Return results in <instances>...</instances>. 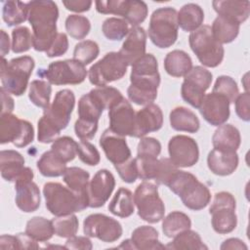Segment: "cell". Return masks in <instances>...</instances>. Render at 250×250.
<instances>
[{
	"instance_id": "11a10c76",
	"label": "cell",
	"mask_w": 250,
	"mask_h": 250,
	"mask_svg": "<svg viewBox=\"0 0 250 250\" xmlns=\"http://www.w3.org/2000/svg\"><path fill=\"white\" fill-rule=\"evenodd\" d=\"M68 49V39L65 33H58L51 47L45 52L48 58L61 57L66 53Z\"/></svg>"
},
{
	"instance_id": "94428289",
	"label": "cell",
	"mask_w": 250,
	"mask_h": 250,
	"mask_svg": "<svg viewBox=\"0 0 250 250\" xmlns=\"http://www.w3.org/2000/svg\"><path fill=\"white\" fill-rule=\"evenodd\" d=\"M0 94H1V100H2V108H1V114H6V113H12L15 107L14 100L10 96L8 92H6L4 89H0Z\"/></svg>"
},
{
	"instance_id": "5b68a950",
	"label": "cell",
	"mask_w": 250,
	"mask_h": 250,
	"mask_svg": "<svg viewBox=\"0 0 250 250\" xmlns=\"http://www.w3.org/2000/svg\"><path fill=\"white\" fill-rule=\"evenodd\" d=\"M35 62L30 56H21L9 62L2 58L0 78L2 89L14 96H21L28 86Z\"/></svg>"
},
{
	"instance_id": "db71d44e",
	"label": "cell",
	"mask_w": 250,
	"mask_h": 250,
	"mask_svg": "<svg viewBox=\"0 0 250 250\" xmlns=\"http://www.w3.org/2000/svg\"><path fill=\"white\" fill-rule=\"evenodd\" d=\"M114 168L117 171L121 180L127 184H133L139 178L136 158L131 157L123 163L115 164Z\"/></svg>"
},
{
	"instance_id": "44dd1931",
	"label": "cell",
	"mask_w": 250,
	"mask_h": 250,
	"mask_svg": "<svg viewBox=\"0 0 250 250\" xmlns=\"http://www.w3.org/2000/svg\"><path fill=\"white\" fill-rule=\"evenodd\" d=\"M229 104L230 103L225 96L211 92L205 95L198 109L201 116L210 125L220 126L229 118Z\"/></svg>"
},
{
	"instance_id": "ac0fdd59",
	"label": "cell",
	"mask_w": 250,
	"mask_h": 250,
	"mask_svg": "<svg viewBox=\"0 0 250 250\" xmlns=\"http://www.w3.org/2000/svg\"><path fill=\"white\" fill-rule=\"evenodd\" d=\"M169 159L178 168L191 167L199 158L198 145L194 139L186 135H176L168 143Z\"/></svg>"
},
{
	"instance_id": "4fadbf2b",
	"label": "cell",
	"mask_w": 250,
	"mask_h": 250,
	"mask_svg": "<svg viewBox=\"0 0 250 250\" xmlns=\"http://www.w3.org/2000/svg\"><path fill=\"white\" fill-rule=\"evenodd\" d=\"M96 10L104 15L121 16L132 26H139L147 17V5L140 0H98Z\"/></svg>"
},
{
	"instance_id": "91938a15",
	"label": "cell",
	"mask_w": 250,
	"mask_h": 250,
	"mask_svg": "<svg viewBox=\"0 0 250 250\" xmlns=\"http://www.w3.org/2000/svg\"><path fill=\"white\" fill-rule=\"evenodd\" d=\"M18 237V243H19V249H38V241L30 237L26 232H21L16 234Z\"/></svg>"
},
{
	"instance_id": "9a60e30c",
	"label": "cell",
	"mask_w": 250,
	"mask_h": 250,
	"mask_svg": "<svg viewBox=\"0 0 250 250\" xmlns=\"http://www.w3.org/2000/svg\"><path fill=\"white\" fill-rule=\"evenodd\" d=\"M181 87L183 100L194 108H199L205 92L209 89L213 75L203 66H193L185 76Z\"/></svg>"
},
{
	"instance_id": "8992f818",
	"label": "cell",
	"mask_w": 250,
	"mask_h": 250,
	"mask_svg": "<svg viewBox=\"0 0 250 250\" xmlns=\"http://www.w3.org/2000/svg\"><path fill=\"white\" fill-rule=\"evenodd\" d=\"M178 12L173 7H161L153 11L149 20L148 37L160 49L175 44L178 39Z\"/></svg>"
},
{
	"instance_id": "03108f58",
	"label": "cell",
	"mask_w": 250,
	"mask_h": 250,
	"mask_svg": "<svg viewBox=\"0 0 250 250\" xmlns=\"http://www.w3.org/2000/svg\"><path fill=\"white\" fill-rule=\"evenodd\" d=\"M118 248H129V249H135V248H134V245H133V243H132L131 238H130V239L123 240V241H122V243L118 246Z\"/></svg>"
},
{
	"instance_id": "836d02e7",
	"label": "cell",
	"mask_w": 250,
	"mask_h": 250,
	"mask_svg": "<svg viewBox=\"0 0 250 250\" xmlns=\"http://www.w3.org/2000/svg\"><path fill=\"white\" fill-rule=\"evenodd\" d=\"M203 21L204 12L197 4L188 3L178 12V24L187 32H193L198 29L202 25Z\"/></svg>"
},
{
	"instance_id": "484cf974",
	"label": "cell",
	"mask_w": 250,
	"mask_h": 250,
	"mask_svg": "<svg viewBox=\"0 0 250 250\" xmlns=\"http://www.w3.org/2000/svg\"><path fill=\"white\" fill-rule=\"evenodd\" d=\"M90 174L79 167H67L62 175V181L81 200L83 205L89 207L88 201V185Z\"/></svg>"
},
{
	"instance_id": "8fae6325",
	"label": "cell",
	"mask_w": 250,
	"mask_h": 250,
	"mask_svg": "<svg viewBox=\"0 0 250 250\" xmlns=\"http://www.w3.org/2000/svg\"><path fill=\"white\" fill-rule=\"evenodd\" d=\"M37 75L45 78L53 85H77L82 83L88 71L84 64L74 59L56 61L46 69H38Z\"/></svg>"
},
{
	"instance_id": "7a4b0ae2",
	"label": "cell",
	"mask_w": 250,
	"mask_h": 250,
	"mask_svg": "<svg viewBox=\"0 0 250 250\" xmlns=\"http://www.w3.org/2000/svg\"><path fill=\"white\" fill-rule=\"evenodd\" d=\"M75 105L74 93L69 89L57 92L54 101L44 109L42 117L37 123V140L41 144L56 141L61 131L65 129L70 121Z\"/></svg>"
},
{
	"instance_id": "8d00e7d4",
	"label": "cell",
	"mask_w": 250,
	"mask_h": 250,
	"mask_svg": "<svg viewBox=\"0 0 250 250\" xmlns=\"http://www.w3.org/2000/svg\"><path fill=\"white\" fill-rule=\"evenodd\" d=\"M240 24L218 16L211 26L213 36L220 44H229L234 41L239 33Z\"/></svg>"
},
{
	"instance_id": "e0dca14e",
	"label": "cell",
	"mask_w": 250,
	"mask_h": 250,
	"mask_svg": "<svg viewBox=\"0 0 250 250\" xmlns=\"http://www.w3.org/2000/svg\"><path fill=\"white\" fill-rule=\"evenodd\" d=\"M83 232L89 237L104 242H114L123 233L121 224L104 214L96 213L87 216L83 221Z\"/></svg>"
},
{
	"instance_id": "d590c367",
	"label": "cell",
	"mask_w": 250,
	"mask_h": 250,
	"mask_svg": "<svg viewBox=\"0 0 250 250\" xmlns=\"http://www.w3.org/2000/svg\"><path fill=\"white\" fill-rule=\"evenodd\" d=\"M40 174L48 178L62 176L66 170V163L62 161L52 149L45 151L36 163Z\"/></svg>"
},
{
	"instance_id": "2e32d148",
	"label": "cell",
	"mask_w": 250,
	"mask_h": 250,
	"mask_svg": "<svg viewBox=\"0 0 250 250\" xmlns=\"http://www.w3.org/2000/svg\"><path fill=\"white\" fill-rule=\"evenodd\" d=\"M33 177V171L29 167H24L15 181V202L17 207L24 213L36 211L41 203L40 189L32 181Z\"/></svg>"
},
{
	"instance_id": "6125c7cd",
	"label": "cell",
	"mask_w": 250,
	"mask_h": 250,
	"mask_svg": "<svg viewBox=\"0 0 250 250\" xmlns=\"http://www.w3.org/2000/svg\"><path fill=\"white\" fill-rule=\"evenodd\" d=\"M0 248L1 249H19L17 235L2 234L0 237Z\"/></svg>"
},
{
	"instance_id": "e7e4bbea",
	"label": "cell",
	"mask_w": 250,
	"mask_h": 250,
	"mask_svg": "<svg viewBox=\"0 0 250 250\" xmlns=\"http://www.w3.org/2000/svg\"><path fill=\"white\" fill-rule=\"evenodd\" d=\"M0 52H1V57L4 58L10 51V39L9 35L5 32V30H1V41H0Z\"/></svg>"
},
{
	"instance_id": "4316f807",
	"label": "cell",
	"mask_w": 250,
	"mask_h": 250,
	"mask_svg": "<svg viewBox=\"0 0 250 250\" xmlns=\"http://www.w3.org/2000/svg\"><path fill=\"white\" fill-rule=\"evenodd\" d=\"M241 143V137L239 130L232 124L224 123L215 130L212 136V145L215 149L235 152Z\"/></svg>"
},
{
	"instance_id": "7c38bea8",
	"label": "cell",
	"mask_w": 250,
	"mask_h": 250,
	"mask_svg": "<svg viewBox=\"0 0 250 250\" xmlns=\"http://www.w3.org/2000/svg\"><path fill=\"white\" fill-rule=\"evenodd\" d=\"M128 64L119 52L106 53L88 70L91 84L104 87L108 83L121 79L127 72Z\"/></svg>"
},
{
	"instance_id": "cb8c5ba5",
	"label": "cell",
	"mask_w": 250,
	"mask_h": 250,
	"mask_svg": "<svg viewBox=\"0 0 250 250\" xmlns=\"http://www.w3.org/2000/svg\"><path fill=\"white\" fill-rule=\"evenodd\" d=\"M146 30L141 26H132L126 36L125 41L122 44L119 54L122 56L129 66L146 54Z\"/></svg>"
},
{
	"instance_id": "60d3db41",
	"label": "cell",
	"mask_w": 250,
	"mask_h": 250,
	"mask_svg": "<svg viewBox=\"0 0 250 250\" xmlns=\"http://www.w3.org/2000/svg\"><path fill=\"white\" fill-rule=\"evenodd\" d=\"M162 220V231L164 235L169 238H173L191 227L189 217L181 211H173Z\"/></svg>"
},
{
	"instance_id": "6da1fadb",
	"label": "cell",
	"mask_w": 250,
	"mask_h": 250,
	"mask_svg": "<svg viewBox=\"0 0 250 250\" xmlns=\"http://www.w3.org/2000/svg\"><path fill=\"white\" fill-rule=\"evenodd\" d=\"M130 85L127 89L129 100L138 105L152 104L160 85L158 62L152 54H145L131 65Z\"/></svg>"
},
{
	"instance_id": "f6af8a7d",
	"label": "cell",
	"mask_w": 250,
	"mask_h": 250,
	"mask_svg": "<svg viewBox=\"0 0 250 250\" xmlns=\"http://www.w3.org/2000/svg\"><path fill=\"white\" fill-rule=\"evenodd\" d=\"M91 29V22L88 18L80 15H69L65 20V30L74 39L85 38Z\"/></svg>"
},
{
	"instance_id": "bcb514c9",
	"label": "cell",
	"mask_w": 250,
	"mask_h": 250,
	"mask_svg": "<svg viewBox=\"0 0 250 250\" xmlns=\"http://www.w3.org/2000/svg\"><path fill=\"white\" fill-rule=\"evenodd\" d=\"M100 48L93 40H82L78 42L73 50V59L80 62L85 66L98 58Z\"/></svg>"
},
{
	"instance_id": "f546056e",
	"label": "cell",
	"mask_w": 250,
	"mask_h": 250,
	"mask_svg": "<svg viewBox=\"0 0 250 250\" xmlns=\"http://www.w3.org/2000/svg\"><path fill=\"white\" fill-rule=\"evenodd\" d=\"M172 129L180 132L196 133L200 128V121L196 114L185 106L173 108L169 114Z\"/></svg>"
},
{
	"instance_id": "f907efd6",
	"label": "cell",
	"mask_w": 250,
	"mask_h": 250,
	"mask_svg": "<svg viewBox=\"0 0 250 250\" xmlns=\"http://www.w3.org/2000/svg\"><path fill=\"white\" fill-rule=\"evenodd\" d=\"M161 152L160 142L152 137H143L137 146V159L151 160L156 159Z\"/></svg>"
},
{
	"instance_id": "d4e9b609",
	"label": "cell",
	"mask_w": 250,
	"mask_h": 250,
	"mask_svg": "<svg viewBox=\"0 0 250 250\" xmlns=\"http://www.w3.org/2000/svg\"><path fill=\"white\" fill-rule=\"evenodd\" d=\"M212 6L218 16L230 20L238 24L243 23L249 18V1L215 0L212 2Z\"/></svg>"
},
{
	"instance_id": "7dc6e473",
	"label": "cell",
	"mask_w": 250,
	"mask_h": 250,
	"mask_svg": "<svg viewBox=\"0 0 250 250\" xmlns=\"http://www.w3.org/2000/svg\"><path fill=\"white\" fill-rule=\"evenodd\" d=\"M77 145L72 138L63 136L53 142L51 149L65 163L72 161L77 155Z\"/></svg>"
},
{
	"instance_id": "d6a6232c",
	"label": "cell",
	"mask_w": 250,
	"mask_h": 250,
	"mask_svg": "<svg viewBox=\"0 0 250 250\" xmlns=\"http://www.w3.org/2000/svg\"><path fill=\"white\" fill-rule=\"evenodd\" d=\"M131 240L134 248L139 250H155L165 248L158 239V231L150 226H141L135 229L131 234Z\"/></svg>"
},
{
	"instance_id": "277c9868",
	"label": "cell",
	"mask_w": 250,
	"mask_h": 250,
	"mask_svg": "<svg viewBox=\"0 0 250 250\" xmlns=\"http://www.w3.org/2000/svg\"><path fill=\"white\" fill-rule=\"evenodd\" d=\"M167 187L187 208L193 211L204 209L211 200L209 188L189 172L178 170Z\"/></svg>"
},
{
	"instance_id": "f35d334b",
	"label": "cell",
	"mask_w": 250,
	"mask_h": 250,
	"mask_svg": "<svg viewBox=\"0 0 250 250\" xmlns=\"http://www.w3.org/2000/svg\"><path fill=\"white\" fill-rule=\"evenodd\" d=\"M165 248L172 250H202L208 249L200 237V235L190 229H186L176 236L173 237V240L169 242Z\"/></svg>"
},
{
	"instance_id": "30bf717a",
	"label": "cell",
	"mask_w": 250,
	"mask_h": 250,
	"mask_svg": "<svg viewBox=\"0 0 250 250\" xmlns=\"http://www.w3.org/2000/svg\"><path fill=\"white\" fill-rule=\"evenodd\" d=\"M236 201L234 196L228 191H220L214 195L209 208L213 229L220 234L233 231L237 226L235 213Z\"/></svg>"
},
{
	"instance_id": "6f0895ef",
	"label": "cell",
	"mask_w": 250,
	"mask_h": 250,
	"mask_svg": "<svg viewBox=\"0 0 250 250\" xmlns=\"http://www.w3.org/2000/svg\"><path fill=\"white\" fill-rule=\"evenodd\" d=\"M65 249H72V250H78V249H83V250H91L93 248L92 241L90 240L89 236H76L73 235L65 241L64 244Z\"/></svg>"
},
{
	"instance_id": "e575fe53",
	"label": "cell",
	"mask_w": 250,
	"mask_h": 250,
	"mask_svg": "<svg viewBox=\"0 0 250 250\" xmlns=\"http://www.w3.org/2000/svg\"><path fill=\"white\" fill-rule=\"evenodd\" d=\"M108 211L117 217L128 218L135 211L134 196L130 189L126 188H119L114 196L108 203Z\"/></svg>"
},
{
	"instance_id": "52a82bcc",
	"label": "cell",
	"mask_w": 250,
	"mask_h": 250,
	"mask_svg": "<svg viewBox=\"0 0 250 250\" xmlns=\"http://www.w3.org/2000/svg\"><path fill=\"white\" fill-rule=\"evenodd\" d=\"M188 43L198 61L207 67H216L224 60L225 50L213 36L211 26L201 25L189 34Z\"/></svg>"
},
{
	"instance_id": "be15d7a7",
	"label": "cell",
	"mask_w": 250,
	"mask_h": 250,
	"mask_svg": "<svg viewBox=\"0 0 250 250\" xmlns=\"http://www.w3.org/2000/svg\"><path fill=\"white\" fill-rule=\"evenodd\" d=\"M220 248L222 250H226V249H244L247 250L248 247L247 245L239 238H229L227 240H225L222 245L220 246Z\"/></svg>"
},
{
	"instance_id": "4dcf8cb0",
	"label": "cell",
	"mask_w": 250,
	"mask_h": 250,
	"mask_svg": "<svg viewBox=\"0 0 250 250\" xmlns=\"http://www.w3.org/2000/svg\"><path fill=\"white\" fill-rule=\"evenodd\" d=\"M104 104L92 91L83 95L78 101V119L88 123L99 124V119L104 110Z\"/></svg>"
},
{
	"instance_id": "3957f363",
	"label": "cell",
	"mask_w": 250,
	"mask_h": 250,
	"mask_svg": "<svg viewBox=\"0 0 250 250\" xmlns=\"http://www.w3.org/2000/svg\"><path fill=\"white\" fill-rule=\"evenodd\" d=\"M27 21L32 27L33 48L37 52H46L58 35V5L52 0H34L27 2Z\"/></svg>"
},
{
	"instance_id": "ba28073f",
	"label": "cell",
	"mask_w": 250,
	"mask_h": 250,
	"mask_svg": "<svg viewBox=\"0 0 250 250\" xmlns=\"http://www.w3.org/2000/svg\"><path fill=\"white\" fill-rule=\"evenodd\" d=\"M46 208L56 217L81 212L86 209L79 197L60 183L48 182L43 186Z\"/></svg>"
},
{
	"instance_id": "f1b7e54d",
	"label": "cell",
	"mask_w": 250,
	"mask_h": 250,
	"mask_svg": "<svg viewBox=\"0 0 250 250\" xmlns=\"http://www.w3.org/2000/svg\"><path fill=\"white\" fill-rule=\"evenodd\" d=\"M24 169V158L17 150L6 149L0 152V171L7 182H15Z\"/></svg>"
},
{
	"instance_id": "ffe728a7",
	"label": "cell",
	"mask_w": 250,
	"mask_h": 250,
	"mask_svg": "<svg viewBox=\"0 0 250 250\" xmlns=\"http://www.w3.org/2000/svg\"><path fill=\"white\" fill-rule=\"evenodd\" d=\"M136 113L124 97L108 109L109 129L117 135L132 137L135 127Z\"/></svg>"
},
{
	"instance_id": "83f0119b",
	"label": "cell",
	"mask_w": 250,
	"mask_h": 250,
	"mask_svg": "<svg viewBox=\"0 0 250 250\" xmlns=\"http://www.w3.org/2000/svg\"><path fill=\"white\" fill-rule=\"evenodd\" d=\"M238 154L235 152H226L213 148L207 156V166L209 170L218 176L231 175L238 166Z\"/></svg>"
},
{
	"instance_id": "9f6ffc18",
	"label": "cell",
	"mask_w": 250,
	"mask_h": 250,
	"mask_svg": "<svg viewBox=\"0 0 250 250\" xmlns=\"http://www.w3.org/2000/svg\"><path fill=\"white\" fill-rule=\"evenodd\" d=\"M250 95L249 92L238 94L234 101L236 115L243 121L248 122L250 120Z\"/></svg>"
},
{
	"instance_id": "816d5d0a",
	"label": "cell",
	"mask_w": 250,
	"mask_h": 250,
	"mask_svg": "<svg viewBox=\"0 0 250 250\" xmlns=\"http://www.w3.org/2000/svg\"><path fill=\"white\" fill-rule=\"evenodd\" d=\"M212 92L225 96L230 104L234 103L239 94L237 83L232 77L228 75H221L216 79Z\"/></svg>"
},
{
	"instance_id": "b9f144b4",
	"label": "cell",
	"mask_w": 250,
	"mask_h": 250,
	"mask_svg": "<svg viewBox=\"0 0 250 250\" xmlns=\"http://www.w3.org/2000/svg\"><path fill=\"white\" fill-rule=\"evenodd\" d=\"M52 94V86L48 81L36 79L29 84L28 98L30 102L43 109L50 105V99Z\"/></svg>"
},
{
	"instance_id": "5bb4252c",
	"label": "cell",
	"mask_w": 250,
	"mask_h": 250,
	"mask_svg": "<svg viewBox=\"0 0 250 250\" xmlns=\"http://www.w3.org/2000/svg\"><path fill=\"white\" fill-rule=\"evenodd\" d=\"M34 140V128L30 122L20 119L13 113L0 115V144L12 143L17 147H24Z\"/></svg>"
},
{
	"instance_id": "c3c4849f",
	"label": "cell",
	"mask_w": 250,
	"mask_h": 250,
	"mask_svg": "<svg viewBox=\"0 0 250 250\" xmlns=\"http://www.w3.org/2000/svg\"><path fill=\"white\" fill-rule=\"evenodd\" d=\"M33 47V37L29 28L19 26L12 30V51L15 54L27 52Z\"/></svg>"
},
{
	"instance_id": "f5cc1de1",
	"label": "cell",
	"mask_w": 250,
	"mask_h": 250,
	"mask_svg": "<svg viewBox=\"0 0 250 250\" xmlns=\"http://www.w3.org/2000/svg\"><path fill=\"white\" fill-rule=\"evenodd\" d=\"M77 155L83 163L89 166H96L101 161V154L99 150L87 140H81L78 143Z\"/></svg>"
},
{
	"instance_id": "74e56055",
	"label": "cell",
	"mask_w": 250,
	"mask_h": 250,
	"mask_svg": "<svg viewBox=\"0 0 250 250\" xmlns=\"http://www.w3.org/2000/svg\"><path fill=\"white\" fill-rule=\"evenodd\" d=\"M2 4V18L8 26L19 25L27 20V2L8 0Z\"/></svg>"
},
{
	"instance_id": "681fc988",
	"label": "cell",
	"mask_w": 250,
	"mask_h": 250,
	"mask_svg": "<svg viewBox=\"0 0 250 250\" xmlns=\"http://www.w3.org/2000/svg\"><path fill=\"white\" fill-rule=\"evenodd\" d=\"M178 170V167L169 158H160L157 160L153 170L152 180L156 185L168 186Z\"/></svg>"
},
{
	"instance_id": "7402d4cb",
	"label": "cell",
	"mask_w": 250,
	"mask_h": 250,
	"mask_svg": "<svg viewBox=\"0 0 250 250\" xmlns=\"http://www.w3.org/2000/svg\"><path fill=\"white\" fill-rule=\"evenodd\" d=\"M100 146L106 159L113 165L123 163L132 157L125 137L115 134L109 128L103 132L100 138Z\"/></svg>"
},
{
	"instance_id": "d6986e66",
	"label": "cell",
	"mask_w": 250,
	"mask_h": 250,
	"mask_svg": "<svg viewBox=\"0 0 250 250\" xmlns=\"http://www.w3.org/2000/svg\"><path fill=\"white\" fill-rule=\"evenodd\" d=\"M115 188V178L107 169L96 172L88 185V201L90 208H100L104 205Z\"/></svg>"
},
{
	"instance_id": "ab89813d",
	"label": "cell",
	"mask_w": 250,
	"mask_h": 250,
	"mask_svg": "<svg viewBox=\"0 0 250 250\" xmlns=\"http://www.w3.org/2000/svg\"><path fill=\"white\" fill-rule=\"evenodd\" d=\"M25 232L38 242L48 241L55 234L52 220L50 221L39 216H35L27 221Z\"/></svg>"
},
{
	"instance_id": "603a6c76",
	"label": "cell",
	"mask_w": 250,
	"mask_h": 250,
	"mask_svg": "<svg viewBox=\"0 0 250 250\" xmlns=\"http://www.w3.org/2000/svg\"><path fill=\"white\" fill-rule=\"evenodd\" d=\"M163 125V112L159 105L149 104L136 113L132 137L143 138L148 133L156 132Z\"/></svg>"
},
{
	"instance_id": "9c48e42d",
	"label": "cell",
	"mask_w": 250,
	"mask_h": 250,
	"mask_svg": "<svg viewBox=\"0 0 250 250\" xmlns=\"http://www.w3.org/2000/svg\"><path fill=\"white\" fill-rule=\"evenodd\" d=\"M133 196L138 215L142 220L149 224H155L164 218L165 205L159 196L156 184L143 181L136 188Z\"/></svg>"
},
{
	"instance_id": "1f68e13d",
	"label": "cell",
	"mask_w": 250,
	"mask_h": 250,
	"mask_svg": "<svg viewBox=\"0 0 250 250\" xmlns=\"http://www.w3.org/2000/svg\"><path fill=\"white\" fill-rule=\"evenodd\" d=\"M191 68V58L183 50H173L164 59V69L173 77L185 76Z\"/></svg>"
},
{
	"instance_id": "7bdbcfd3",
	"label": "cell",
	"mask_w": 250,
	"mask_h": 250,
	"mask_svg": "<svg viewBox=\"0 0 250 250\" xmlns=\"http://www.w3.org/2000/svg\"><path fill=\"white\" fill-rule=\"evenodd\" d=\"M130 28L128 22L119 18H107L104 21L102 31L104 37L111 41H120L127 36Z\"/></svg>"
},
{
	"instance_id": "ee69618b",
	"label": "cell",
	"mask_w": 250,
	"mask_h": 250,
	"mask_svg": "<svg viewBox=\"0 0 250 250\" xmlns=\"http://www.w3.org/2000/svg\"><path fill=\"white\" fill-rule=\"evenodd\" d=\"M55 234L59 237L69 238L78 231L79 221L74 214L60 216L52 219Z\"/></svg>"
},
{
	"instance_id": "680465c9",
	"label": "cell",
	"mask_w": 250,
	"mask_h": 250,
	"mask_svg": "<svg viewBox=\"0 0 250 250\" xmlns=\"http://www.w3.org/2000/svg\"><path fill=\"white\" fill-rule=\"evenodd\" d=\"M93 2L90 0H67L62 1V5L66 10L75 13H83L90 10Z\"/></svg>"
}]
</instances>
